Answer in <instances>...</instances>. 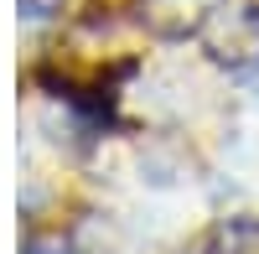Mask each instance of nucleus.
<instances>
[{
    "mask_svg": "<svg viewBox=\"0 0 259 254\" xmlns=\"http://www.w3.org/2000/svg\"><path fill=\"white\" fill-rule=\"evenodd\" d=\"M218 6H228V0H145V16L156 31L182 36V31H202V21Z\"/></svg>",
    "mask_w": 259,
    "mask_h": 254,
    "instance_id": "nucleus-2",
    "label": "nucleus"
},
{
    "mask_svg": "<svg viewBox=\"0 0 259 254\" xmlns=\"http://www.w3.org/2000/svg\"><path fill=\"white\" fill-rule=\"evenodd\" d=\"M202 52L228 73H259V6H218L202 21Z\"/></svg>",
    "mask_w": 259,
    "mask_h": 254,
    "instance_id": "nucleus-1",
    "label": "nucleus"
},
{
    "mask_svg": "<svg viewBox=\"0 0 259 254\" xmlns=\"http://www.w3.org/2000/svg\"><path fill=\"white\" fill-rule=\"evenodd\" d=\"M218 254H259V218H228L218 228Z\"/></svg>",
    "mask_w": 259,
    "mask_h": 254,
    "instance_id": "nucleus-3",
    "label": "nucleus"
},
{
    "mask_svg": "<svg viewBox=\"0 0 259 254\" xmlns=\"http://www.w3.org/2000/svg\"><path fill=\"white\" fill-rule=\"evenodd\" d=\"M21 11H26L31 21H41V16H52V11H62V0H21Z\"/></svg>",
    "mask_w": 259,
    "mask_h": 254,
    "instance_id": "nucleus-5",
    "label": "nucleus"
},
{
    "mask_svg": "<svg viewBox=\"0 0 259 254\" xmlns=\"http://www.w3.org/2000/svg\"><path fill=\"white\" fill-rule=\"evenodd\" d=\"M21 254H78V249H73L68 239H31Z\"/></svg>",
    "mask_w": 259,
    "mask_h": 254,
    "instance_id": "nucleus-4",
    "label": "nucleus"
}]
</instances>
